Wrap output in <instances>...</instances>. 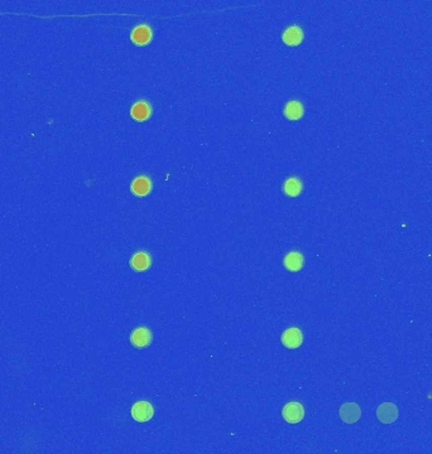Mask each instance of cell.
<instances>
[{"label": "cell", "mask_w": 432, "mask_h": 454, "mask_svg": "<svg viewBox=\"0 0 432 454\" xmlns=\"http://www.w3.org/2000/svg\"><path fill=\"white\" fill-rule=\"evenodd\" d=\"M285 116L291 120H297L302 116L303 114V107L298 101H291L287 106H285V110H284Z\"/></svg>", "instance_id": "4fadbf2b"}, {"label": "cell", "mask_w": 432, "mask_h": 454, "mask_svg": "<svg viewBox=\"0 0 432 454\" xmlns=\"http://www.w3.org/2000/svg\"><path fill=\"white\" fill-rule=\"evenodd\" d=\"M302 191V183L297 178H290L284 183V192L290 197H296Z\"/></svg>", "instance_id": "5bb4252c"}, {"label": "cell", "mask_w": 432, "mask_h": 454, "mask_svg": "<svg viewBox=\"0 0 432 454\" xmlns=\"http://www.w3.org/2000/svg\"><path fill=\"white\" fill-rule=\"evenodd\" d=\"M376 416L384 424H391L398 418V409L392 403H383L376 409Z\"/></svg>", "instance_id": "3957f363"}, {"label": "cell", "mask_w": 432, "mask_h": 454, "mask_svg": "<svg viewBox=\"0 0 432 454\" xmlns=\"http://www.w3.org/2000/svg\"><path fill=\"white\" fill-rule=\"evenodd\" d=\"M130 340L133 346L138 348H144L151 345L152 342V333L148 328H138L134 330L130 335Z\"/></svg>", "instance_id": "8992f818"}, {"label": "cell", "mask_w": 432, "mask_h": 454, "mask_svg": "<svg viewBox=\"0 0 432 454\" xmlns=\"http://www.w3.org/2000/svg\"><path fill=\"white\" fill-rule=\"evenodd\" d=\"M302 332L298 328H290L282 334V343L287 348H297L302 345Z\"/></svg>", "instance_id": "5b68a950"}, {"label": "cell", "mask_w": 432, "mask_h": 454, "mask_svg": "<svg viewBox=\"0 0 432 454\" xmlns=\"http://www.w3.org/2000/svg\"><path fill=\"white\" fill-rule=\"evenodd\" d=\"M130 114L133 116V119H135L136 121H144L151 115V106L146 101H139V102H136L131 107Z\"/></svg>", "instance_id": "ba28073f"}, {"label": "cell", "mask_w": 432, "mask_h": 454, "mask_svg": "<svg viewBox=\"0 0 432 454\" xmlns=\"http://www.w3.org/2000/svg\"><path fill=\"white\" fill-rule=\"evenodd\" d=\"M303 38V33L301 30V28L298 27H291L283 33V40L284 43H287L288 45H297L300 44L301 40Z\"/></svg>", "instance_id": "8fae6325"}, {"label": "cell", "mask_w": 432, "mask_h": 454, "mask_svg": "<svg viewBox=\"0 0 432 454\" xmlns=\"http://www.w3.org/2000/svg\"><path fill=\"white\" fill-rule=\"evenodd\" d=\"M284 265L288 270H291V271H298V270H301V267H302L303 265L302 255H301L300 252L296 251L290 252L284 259Z\"/></svg>", "instance_id": "7c38bea8"}, {"label": "cell", "mask_w": 432, "mask_h": 454, "mask_svg": "<svg viewBox=\"0 0 432 454\" xmlns=\"http://www.w3.org/2000/svg\"><path fill=\"white\" fill-rule=\"evenodd\" d=\"M282 415L283 419H284L287 423L297 424L303 419L305 409H303V406L301 405L300 403H295V401H293V403L287 404V405L284 406Z\"/></svg>", "instance_id": "6da1fadb"}, {"label": "cell", "mask_w": 432, "mask_h": 454, "mask_svg": "<svg viewBox=\"0 0 432 454\" xmlns=\"http://www.w3.org/2000/svg\"><path fill=\"white\" fill-rule=\"evenodd\" d=\"M130 265L136 271H144L151 265V257L146 252H138V254H135L131 257Z\"/></svg>", "instance_id": "30bf717a"}, {"label": "cell", "mask_w": 432, "mask_h": 454, "mask_svg": "<svg viewBox=\"0 0 432 454\" xmlns=\"http://www.w3.org/2000/svg\"><path fill=\"white\" fill-rule=\"evenodd\" d=\"M151 181L147 177H139L131 183V192L136 196H146L151 191Z\"/></svg>", "instance_id": "9c48e42d"}, {"label": "cell", "mask_w": 432, "mask_h": 454, "mask_svg": "<svg viewBox=\"0 0 432 454\" xmlns=\"http://www.w3.org/2000/svg\"><path fill=\"white\" fill-rule=\"evenodd\" d=\"M152 30L148 25H139L131 32V40L136 45H144L151 40Z\"/></svg>", "instance_id": "52a82bcc"}, {"label": "cell", "mask_w": 432, "mask_h": 454, "mask_svg": "<svg viewBox=\"0 0 432 454\" xmlns=\"http://www.w3.org/2000/svg\"><path fill=\"white\" fill-rule=\"evenodd\" d=\"M131 416L139 423L151 420L153 416V406L148 401H139L131 408Z\"/></svg>", "instance_id": "7a4b0ae2"}, {"label": "cell", "mask_w": 432, "mask_h": 454, "mask_svg": "<svg viewBox=\"0 0 432 454\" xmlns=\"http://www.w3.org/2000/svg\"><path fill=\"white\" fill-rule=\"evenodd\" d=\"M361 410L358 404L355 403H346L341 405L340 408V418L343 419L344 423L353 424L360 419Z\"/></svg>", "instance_id": "277c9868"}]
</instances>
